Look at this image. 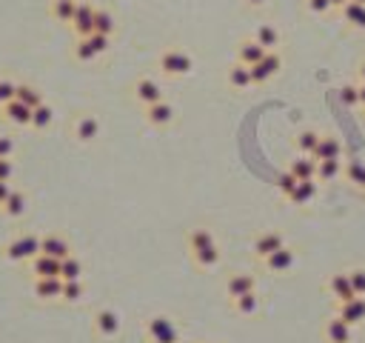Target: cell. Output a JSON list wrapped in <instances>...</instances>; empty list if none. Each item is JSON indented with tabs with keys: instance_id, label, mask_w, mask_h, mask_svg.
I'll return each instance as SVG.
<instances>
[{
	"instance_id": "1",
	"label": "cell",
	"mask_w": 365,
	"mask_h": 343,
	"mask_svg": "<svg viewBox=\"0 0 365 343\" xmlns=\"http://www.w3.org/2000/svg\"><path fill=\"white\" fill-rule=\"evenodd\" d=\"M0 255H3V261L9 263H29L35 255H40V238L37 235H15L12 240L3 243V249H0Z\"/></svg>"
},
{
	"instance_id": "2",
	"label": "cell",
	"mask_w": 365,
	"mask_h": 343,
	"mask_svg": "<svg viewBox=\"0 0 365 343\" xmlns=\"http://www.w3.org/2000/svg\"><path fill=\"white\" fill-rule=\"evenodd\" d=\"M157 66H160V72L168 75V78H186L191 69H194V60H191V55L183 52V49H166V52L160 55Z\"/></svg>"
},
{
	"instance_id": "3",
	"label": "cell",
	"mask_w": 365,
	"mask_h": 343,
	"mask_svg": "<svg viewBox=\"0 0 365 343\" xmlns=\"http://www.w3.org/2000/svg\"><path fill=\"white\" fill-rule=\"evenodd\" d=\"M145 335H149L152 343H180V332L175 326V320L166 315H154L145 320Z\"/></svg>"
},
{
	"instance_id": "4",
	"label": "cell",
	"mask_w": 365,
	"mask_h": 343,
	"mask_svg": "<svg viewBox=\"0 0 365 343\" xmlns=\"http://www.w3.org/2000/svg\"><path fill=\"white\" fill-rule=\"evenodd\" d=\"M94 12L97 6H91L89 0H78V9H75V17H71V32H75V37H89L94 35Z\"/></svg>"
},
{
	"instance_id": "5",
	"label": "cell",
	"mask_w": 365,
	"mask_h": 343,
	"mask_svg": "<svg viewBox=\"0 0 365 343\" xmlns=\"http://www.w3.org/2000/svg\"><path fill=\"white\" fill-rule=\"evenodd\" d=\"M0 118H3V123L15 126V129H29L32 126V109L26 103H20V100H9L3 109H0Z\"/></svg>"
},
{
	"instance_id": "6",
	"label": "cell",
	"mask_w": 365,
	"mask_h": 343,
	"mask_svg": "<svg viewBox=\"0 0 365 343\" xmlns=\"http://www.w3.org/2000/svg\"><path fill=\"white\" fill-rule=\"evenodd\" d=\"M94 332L100 335V337H117L120 335V329H123V324H120V315L114 312V309H97L94 312Z\"/></svg>"
},
{
	"instance_id": "7",
	"label": "cell",
	"mask_w": 365,
	"mask_h": 343,
	"mask_svg": "<svg viewBox=\"0 0 365 343\" xmlns=\"http://www.w3.org/2000/svg\"><path fill=\"white\" fill-rule=\"evenodd\" d=\"M100 121L94 118V114H80V118L71 123V134H75L78 143H94L97 137H100Z\"/></svg>"
},
{
	"instance_id": "8",
	"label": "cell",
	"mask_w": 365,
	"mask_h": 343,
	"mask_svg": "<svg viewBox=\"0 0 365 343\" xmlns=\"http://www.w3.org/2000/svg\"><path fill=\"white\" fill-rule=\"evenodd\" d=\"M175 118H177V109L168 103V100H157V103H152V106H145V121H149L152 126H157V129L172 126Z\"/></svg>"
},
{
	"instance_id": "9",
	"label": "cell",
	"mask_w": 365,
	"mask_h": 343,
	"mask_svg": "<svg viewBox=\"0 0 365 343\" xmlns=\"http://www.w3.org/2000/svg\"><path fill=\"white\" fill-rule=\"evenodd\" d=\"M60 292H63V281L60 278H35L32 281V294L43 304H52L60 301Z\"/></svg>"
},
{
	"instance_id": "10",
	"label": "cell",
	"mask_w": 365,
	"mask_h": 343,
	"mask_svg": "<svg viewBox=\"0 0 365 343\" xmlns=\"http://www.w3.org/2000/svg\"><path fill=\"white\" fill-rule=\"evenodd\" d=\"M134 100L145 109V106H152V103H157V100H163V89H160V83L157 80H152V78H140L137 83H134Z\"/></svg>"
},
{
	"instance_id": "11",
	"label": "cell",
	"mask_w": 365,
	"mask_h": 343,
	"mask_svg": "<svg viewBox=\"0 0 365 343\" xmlns=\"http://www.w3.org/2000/svg\"><path fill=\"white\" fill-rule=\"evenodd\" d=\"M249 292H257V278L251 272H234L229 274V281H226V294L231 297H240V294H249Z\"/></svg>"
},
{
	"instance_id": "12",
	"label": "cell",
	"mask_w": 365,
	"mask_h": 343,
	"mask_svg": "<svg viewBox=\"0 0 365 343\" xmlns=\"http://www.w3.org/2000/svg\"><path fill=\"white\" fill-rule=\"evenodd\" d=\"M40 252H43V255H48V258H55V261H63V258L71 255V246H69V240L63 235L48 232V235L40 238Z\"/></svg>"
},
{
	"instance_id": "13",
	"label": "cell",
	"mask_w": 365,
	"mask_h": 343,
	"mask_svg": "<svg viewBox=\"0 0 365 343\" xmlns=\"http://www.w3.org/2000/svg\"><path fill=\"white\" fill-rule=\"evenodd\" d=\"M262 263H265V269H269V272L283 274V272H288V269H294V263H297V252L291 249V246H283V249L274 252V255L265 258Z\"/></svg>"
},
{
	"instance_id": "14",
	"label": "cell",
	"mask_w": 365,
	"mask_h": 343,
	"mask_svg": "<svg viewBox=\"0 0 365 343\" xmlns=\"http://www.w3.org/2000/svg\"><path fill=\"white\" fill-rule=\"evenodd\" d=\"M29 274H32V281L35 278H60V261L55 258H48V255H35L29 261Z\"/></svg>"
},
{
	"instance_id": "15",
	"label": "cell",
	"mask_w": 365,
	"mask_h": 343,
	"mask_svg": "<svg viewBox=\"0 0 365 343\" xmlns=\"http://www.w3.org/2000/svg\"><path fill=\"white\" fill-rule=\"evenodd\" d=\"M26 209H29L26 192H23V189H12V195L6 197V203L0 206V215L9 218V220H20L23 215H26Z\"/></svg>"
},
{
	"instance_id": "16",
	"label": "cell",
	"mask_w": 365,
	"mask_h": 343,
	"mask_svg": "<svg viewBox=\"0 0 365 343\" xmlns=\"http://www.w3.org/2000/svg\"><path fill=\"white\" fill-rule=\"evenodd\" d=\"M283 246H285V238L280 232H262V235L254 238V258L265 261V258L274 255V252L283 249Z\"/></svg>"
},
{
	"instance_id": "17",
	"label": "cell",
	"mask_w": 365,
	"mask_h": 343,
	"mask_svg": "<svg viewBox=\"0 0 365 343\" xmlns=\"http://www.w3.org/2000/svg\"><path fill=\"white\" fill-rule=\"evenodd\" d=\"M323 335H326V343H351V340H354L351 324H346V320L339 317V315L328 320L326 329H323Z\"/></svg>"
},
{
	"instance_id": "18",
	"label": "cell",
	"mask_w": 365,
	"mask_h": 343,
	"mask_svg": "<svg viewBox=\"0 0 365 343\" xmlns=\"http://www.w3.org/2000/svg\"><path fill=\"white\" fill-rule=\"evenodd\" d=\"M265 58V49L254 40V37H246V40H240V46H237V63H242V66H254V63H260Z\"/></svg>"
},
{
	"instance_id": "19",
	"label": "cell",
	"mask_w": 365,
	"mask_h": 343,
	"mask_svg": "<svg viewBox=\"0 0 365 343\" xmlns=\"http://www.w3.org/2000/svg\"><path fill=\"white\" fill-rule=\"evenodd\" d=\"M288 172L297 180H317V160H314L311 155H297L288 164Z\"/></svg>"
},
{
	"instance_id": "20",
	"label": "cell",
	"mask_w": 365,
	"mask_h": 343,
	"mask_svg": "<svg viewBox=\"0 0 365 343\" xmlns=\"http://www.w3.org/2000/svg\"><path fill=\"white\" fill-rule=\"evenodd\" d=\"M328 292H331V297H337V304H346V301H351V297H357L354 289H351V281H348V272H337V274H331Z\"/></svg>"
},
{
	"instance_id": "21",
	"label": "cell",
	"mask_w": 365,
	"mask_h": 343,
	"mask_svg": "<svg viewBox=\"0 0 365 343\" xmlns=\"http://www.w3.org/2000/svg\"><path fill=\"white\" fill-rule=\"evenodd\" d=\"M314 160H343V143L331 134H320V143L314 149Z\"/></svg>"
},
{
	"instance_id": "22",
	"label": "cell",
	"mask_w": 365,
	"mask_h": 343,
	"mask_svg": "<svg viewBox=\"0 0 365 343\" xmlns=\"http://www.w3.org/2000/svg\"><path fill=\"white\" fill-rule=\"evenodd\" d=\"M337 315L343 317L346 324H351V326L362 324V320H365V297H351V301L339 304V312Z\"/></svg>"
},
{
	"instance_id": "23",
	"label": "cell",
	"mask_w": 365,
	"mask_h": 343,
	"mask_svg": "<svg viewBox=\"0 0 365 343\" xmlns=\"http://www.w3.org/2000/svg\"><path fill=\"white\" fill-rule=\"evenodd\" d=\"M226 80H229V86L237 89V91H246V89L254 86V83H251V69L242 66V63H231V66H229Z\"/></svg>"
},
{
	"instance_id": "24",
	"label": "cell",
	"mask_w": 365,
	"mask_h": 343,
	"mask_svg": "<svg viewBox=\"0 0 365 343\" xmlns=\"http://www.w3.org/2000/svg\"><path fill=\"white\" fill-rule=\"evenodd\" d=\"M254 40L262 46L265 52H274L280 46V29L271 26V23H260V26L254 29Z\"/></svg>"
},
{
	"instance_id": "25",
	"label": "cell",
	"mask_w": 365,
	"mask_h": 343,
	"mask_svg": "<svg viewBox=\"0 0 365 343\" xmlns=\"http://www.w3.org/2000/svg\"><path fill=\"white\" fill-rule=\"evenodd\" d=\"M317 180H300L297 186H294V192L288 195V200L294 203V206H308L314 197H317Z\"/></svg>"
},
{
	"instance_id": "26",
	"label": "cell",
	"mask_w": 365,
	"mask_h": 343,
	"mask_svg": "<svg viewBox=\"0 0 365 343\" xmlns=\"http://www.w3.org/2000/svg\"><path fill=\"white\" fill-rule=\"evenodd\" d=\"M75 9H78V0H52L48 3V15H52L57 23H71V17H75Z\"/></svg>"
},
{
	"instance_id": "27",
	"label": "cell",
	"mask_w": 365,
	"mask_h": 343,
	"mask_svg": "<svg viewBox=\"0 0 365 343\" xmlns=\"http://www.w3.org/2000/svg\"><path fill=\"white\" fill-rule=\"evenodd\" d=\"M15 100H20V103H26L29 109H37L40 103H46V100H43V91H40L37 86H32V83H17Z\"/></svg>"
},
{
	"instance_id": "28",
	"label": "cell",
	"mask_w": 365,
	"mask_h": 343,
	"mask_svg": "<svg viewBox=\"0 0 365 343\" xmlns=\"http://www.w3.org/2000/svg\"><path fill=\"white\" fill-rule=\"evenodd\" d=\"M231 306H234V312H237V315L251 317V315H257V312H260V294H257V292L240 294V297H234V301H231Z\"/></svg>"
},
{
	"instance_id": "29",
	"label": "cell",
	"mask_w": 365,
	"mask_h": 343,
	"mask_svg": "<svg viewBox=\"0 0 365 343\" xmlns=\"http://www.w3.org/2000/svg\"><path fill=\"white\" fill-rule=\"evenodd\" d=\"M191 258H194V263H197L200 269H214L217 263H220V246H217V243L203 246L197 252H191Z\"/></svg>"
},
{
	"instance_id": "30",
	"label": "cell",
	"mask_w": 365,
	"mask_h": 343,
	"mask_svg": "<svg viewBox=\"0 0 365 343\" xmlns=\"http://www.w3.org/2000/svg\"><path fill=\"white\" fill-rule=\"evenodd\" d=\"M55 123V109L48 103H40L37 109H32V126L29 129H37V132H46L48 126Z\"/></svg>"
},
{
	"instance_id": "31",
	"label": "cell",
	"mask_w": 365,
	"mask_h": 343,
	"mask_svg": "<svg viewBox=\"0 0 365 343\" xmlns=\"http://www.w3.org/2000/svg\"><path fill=\"white\" fill-rule=\"evenodd\" d=\"M60 281H83V261L69 255L60 261Z\"/></svg>"
},
{
	"instance_id": "32",
	"label": "cell",
	"mask_w": 365,
	"mask_h": 343,
	"mask_svg": "<svg viewBox=\"0 0 365 343\" xmlns=\"http://www.w3.org/2000/svg\"><path fill=\"white\" fill-rule=\"evenodd\" d=\"M339 175H343V160H317V180L334 183Z\"/></svg>"
},
{
	"instance_id": "33",
	"label": "cell",
	"mask_w": 365,
	"mask_h": 343,
	"mask_svg": "<svg viewBox=\"0 0 365 343\" xmlns=\"http://www.w3.org/2000/svg\"><path fill=\"white\" fill-rule=\"evenodd\" d=\"M114 29H117L114 15H112L109 9H97V12H94V32H97V35L112 37V35H114Z\"/></svg>"
},
{
	"instance_id": "34",
	"label": "cell",
	"mask_w": 365,
	"mask_h": 343,
	"mask_svg": "<svg viewBox=\"0 0 365 343\" xmlns=\"http://www.w3.org/2000/svg\"><path fill=\"white\" fill-rule=\"evenodd\" d=\"M343 17H346L348 26L365 29V3H354V0H348V3L343 6Z\"/></svg>"
},
{
	"instance_id": "35",
	"label": "cell",
	"mask_w": 365,
	"mask_h": 343,
	"mask_svg": "<svg viewBox=\"0 0 365 343\" xmlns=\"http://www.w3.org/2000/svg\"><path fill=\"white\" fill-rule=\"evenodd\" d=\"M83 297H86L83 281H63V292H60V301L63 304H80Z\"/></svg>"
},
{
	"instance_id": "36",
	"label": "cell",
	"mask_w": 365,
	"mask_h": 343,
	"mask_svg": "<svg viewBox=\"0 0 365 343\" xmlns=\"http://www.w3.org/2000/svg\"><path fill=\"white\" fill-rule=\"evenodd\" d=\"M211 243H217L214 235H211V229L197 226V229H191V232H188V249H191V252H197V249H203V246H211Z\"/></svg>"
},
{
	"instance_id": "37",
	"label": "cell",
	"mask_w": 365,
	"mask_h": 343,
	"mask_svg": "<svg viewBox=\"0 0 365 343\" xmlns=\"http://www.w3.org/2000/svg\"><path fill=\"white\" fill-rule=\"evenodd\" d=\"M75 58H78L80 63H91V60L100 58V52L94 49L91 37H78V43H75Z\"/></svg>"
},
{
	"instance_id": "38",
	"label": "cell",
	"mask_w": 365,
	"mask_h": 343,
	"mask_svg": "<svg viewBox=\"0 0 365 343\" xmlns=\"http://www.w3.org/2000/svg\"><path fill=\"white\" fill-rule=\"evenodd\" d=\"M317 143H320V134H317V132L305 129V132L297 134V152H300V155H311V157H314V149H317Z\"/></svg>"
},
{
	"instance_id": "39",
	"label": "cell",
	"mask_w": 365,
	"mask_h": 343,
	"mask_svg": "<svg viewBox=\"0 0 365 343\" xmlns=\"http://www.w3.org/2000/svg\"><path fill=\"white\" fill-rule=\"evenodd\" d=\"M343 175L348 177V183H354L357 189H365V164L362 160H351V164L343 169Z\"/></svg>"
},
{
	"instance_id": "40",
	"label": "cell",
	"mask_w": 365,
	"mask_h": 343,
	"mask_svg": "<svg viewBox=\"0 0 365 343\" xmlns=\"http://www.w3.org/2000/svg\"><path fill=\"white\" fill-rule=\"evenodd\" d=\"M15 91H17V83L12 78H0V109L9 100H15Z\"/></svg>"
},
{
	"instance_id": "41",
	"label": "cell",
	"mask_w": 365,
	"mask_h": 343,
	"mask_svg": "<svg viewBox=\"0 0 365 343\" xmlns=\"http://www.w3.org/2000/svg\"><path fill=\"white\" fill-rule=\"evenodd\" d=\"M260 63L265 66V72H269L271 78H274V75L280 72V69H283V58H280V52H277V49H274V52H265V58H262Z\"/></svg>"
},
{
	"instance_id": "42",
	"label": "cell",
	"mask_w": 365,
	"mask_h": 343,
	"mask_svg": "<svg viewBox=\"0 0 365 343\" xmlns=\"http://www.w3.org/2000/svg\"><path fill=\"white\" fill-rule=\"evenodd\" d=\"M348 281L357 297H365V269H351L348 272Z\"/></svg>"
},
{
	"instance_id": "43",
	"label": "cell",
	"mask_w": 365,
	"mask_h": 343,
	"mask_svg": "<svg viewBox=\"0 0 365 343\" xmlns=\"http://www.w3.org/2000/svg\"><path fill=\"white\" fill-rule=\"evenodd\" d=\"M297 183H300V180H297L294 175H291V172H283V175H280V180H277V189H280V195H285V197H288L291 192H294Z\"/></svg>"
},
{
	"instance_id": "44",
	"label": "cell",
	"mask_w": 365,
	"mask_h": 343,
	"mask_svg": "<svg viewBox=\"0 0 365 343\" xmlns=\"http://www.w3.org/2000/svg\"><path fill=\"white\" fill-rule=\"evenodd\" d=\"M15 177H17V166H15V160H12V157H0V180L12 183Z\"/></svg>"
},
{
	"instance_id": "45",
	"label": "cell",
	"mask_w": 365,
	"mask_h": 343,
	"mask_svg": "<svg viewBox=\"0 0 365 343\" xmlns=\"http://www.w3.org/2000/svg\"><path fill=\"white\" fill-rule=\"evenodd\" d=\"M17 152V141L12 134H0V157H15Z\"/></svg>"
},
{
	"instance_id": "46",
	"label": "cell",
	"mask_w": 365,
	"mask_h": 343,
	"mask_svg": "<svg viewBox=\"0 0 365 343\" xmlns=\"http://www.w3.org/2000/svg\"><path fill=\"white\" fill-rule=\"evenodd\" d=\"M305 9H308L311 15H326V12H331L334 6H331V0H305Z\"/></svg>"
},
{
	"instance_id": "47",
	"label": "cell",
	"mask_w": 365,
	"mask_h": 343,
	"mask_svg": "<svg viewBox=\"0 0 365 343\" xmlns=\"http://www.w3.org/2000/svg\"><path fill=\"white\" fill-rule=\"evenodd\" d=\"M339 98H343V103H348V106H357L359 103V89L357 86H343L339 89Z\"/></svg>"
},
{
	"instance_id": "48",
	"label": "cell",
	"mask_w": 365,
	"mask_h": 343,
	"mask_svg": "<svg viewBox=\"0 0 365 343\" xmlns=\"http://www.w3.org/2000/svg\"><path fill=\"white\" fill-rule=\"evenodd\" d=\"M12 189H15V186H12V183H6V180H0V206H3V203H6V197L12 195Z\"/></svg>"
},
{
	"instance_id": "49",
	"label": "cell",
	"mask_w": 365,
	"mask_h": 343,
	"mask_svg": "<svg viewBox=\"0 0 365 343\" xmlns=\"http://www.w3.org/2000/svg\"><path fill=\"white\" fill-rule=\"evenodd\" d=\"M246 3H249L251 9H262L265 3H269V0H246Z\"/></svg>"
},
{
	"instance_id": "50",
	"label": "cell",
	"mask_w": 365,
	"mask_h": 343,
	"mask_svg": "<svg viewBox=\"0 0 365 343\" xmlns=\"http://www.w3.org/2000/svg\"><path fill=\"white\" fill-rule=\"evenodd\" d=\"M346 3H348V0H331V6H334V9H343Z\"/></svg>"
},
{
	"instance_id": "51",
	"label": "cell",
	"mask_w": 365,
	"mask_h": 343,
	"mask_svg": "<svg viewBox=\"0 0 365 343\" xmlns=\"http://www.w3.org/2000/svg\"><path fill=\"white\" fill-rule=\"evenodd\" d=\"M359 103H362V106H365V83H362V86H359Z\"/></svg>"
},
{
	"instance_id": "52",
	"label": "cell",
	"mask_w": 365,
	"mask_h": 343,
	"mask_svg": "<svg viewBox=\"0 0 365 343\" xmlns=\"http://www.w3.org/2000/svg\"><path fill=\"white\" fill-rule=\"evenodd\" d=\"M359 75H362V80H365V63H362V69H359Z\"/></svg>"
},
{
	"instance_id": "53",
	"label": "cell",
	"mask_w": 365,
	"mask_h": 343,
	"mask_svg": "<svg viewBox=\"0 0 365 343\" xmlns=\"http://www.w3.org/2000/svg\"><path fill=\"white\" fill-rule=\"evenodd\" d=\"M354 3H365V0H354Z\"/></svg>"
},
{
	"instance_id": "54",
	"label": "cell",
	"mask_w": 365,
	"mask_h": 343,
	"mask_svg": "<svg viewBox=\"0 0 365 343\" xmlns=\"http://www.w3.org/2000/svg\"><path fill=\"white\" fill-rule=\"evenodd\" d=\"M180 343H188V340H180Z\"/></svg>"
}]
</instances>
